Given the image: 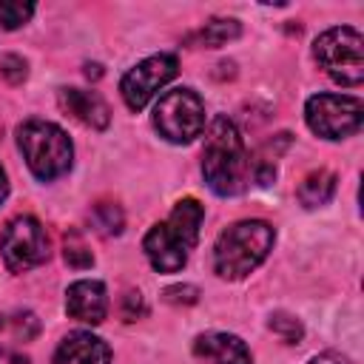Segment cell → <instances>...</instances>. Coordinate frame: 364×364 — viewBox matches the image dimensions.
Instances as JSON below:
<instances>
[{"label": "cell", "mask_w": 364, "mask_h": 364, "mask_svg": "<svg viewBox=\"0 0 364 364\" xmlns=\"http://www.w3.org/2000/svg\"><path fill=\"white\" fill-rule=\"evenodd\" d=\"M202 173L213 193L236 196L250 179V159L236 125L228 117H213L202 148Z\"/></svg>", "instance_id": "obj_1"}, {"label": "cell", "mask_w": 364, "mask_h": 364, "mask_svg": "<svg viewBox=\"0 0 364 364\" xmlns=\"http://www.w3.org/2000/svg\"><path fill=\"white\" fill-rule=\"evenodd\" d=\"M202 219H205V208L196 199H182V202H176V208L171 210V216L165 222L154 225L145 233L142 250H145L148 262L154 264V270L176 273L185 267L188 253L193 250V245L199 239Z\"/></svg>", "instance_id": "obj_2"}, {"label": "cell", "mask_w": 364, "mask_h": 364, "mask_svg": "<svg viewBox=\"0 0 364 364\" xmlns=\"http://www.w3.org/2000/svg\"><path fill=\"white\" fill-rule=\"evenodd\" d=\"M273 239H276L273 228L262 219H245L230 225L228 230L219 233L213 245V270L230 282L245 279L267 259Z\"/></svg>", "instance_id": "obj_3"}, {"label": "cell", "mask_w": 364, "mask_h": 364, "mask_svg": "<svg viewBox=\"0 0 364 364\" xmlns=\"http://www.w3.org/2000/svg\"><path fill=\"white\" fill-rule=\"evenodd\" d=\"M17 145L31 168V173L43 182H51L57 176H63L71 168V139L68 134L46 119H26L17 128Z\"/></svg>", "instance_id": "obj_4"}, {"label": "cell", "mask_w": 364, "mask_h": 364, "mask_svg": "<svg viewBox=\"0 0 364 364\" xmlns=\"http://www.w3.org/2000/svg\"><path fill=\"white\" fill-rule=\"evenodd\" d=\"M313 54L318 65L341 85H358L364 80V37L350 26H333L318 34Z\"/></svg>", "instance_id": "obj_5"}, {"label": "cell", "mask_w": 364, "mask_h": 364, "mask_svg": "<svg viewBox=\"0 0 364 364\" xmlns=\"http://www.w3.org/2000/svg\"><path fill=\"white\" fill-rule=\"evenodd\" d=\"M154 128L159 131V136L176 145L196 139L205 128V105L199 94L191 88L165 91L154 105Z\"/></svg>", "instance_id": "obj_6"}, {"label": "cell", "mask_w": 364, "mask_h": 364, "mask_svg": "<svg viewBox=\"0 0 364 364\" xmlns=\"http://www.w3.org/2000/svg\"><path fill=\"white\" fill-rule=\"evenodd\" d=\"M304 119L313 134L324 139H344L361 128L364 108L361 100L350 94H316L304 105Z\"/></svg>", "instance_id": "obj_7"}, {"label": "cell", "mask_w": 364, "mask_h": 364, "mask_svg": "<svg viewBox=\"0 0 364 364\" xmlns=\"http://www.w3.org/2000/svg\"><path fill=\"white\" fill-rule=\"evenodd\" d=\"M0 253L11 273H26L48 259L46 228L34 216H14L0 233Z\"/></svg>", "instance_id": "obj_8"}, {"label": "cell", "mask_w": 364, "mask_h": 364, "mask_svg": "<svg viewBox=\"0 0 364 364\" xmlns=\"http://www.w3.org/2000/svg\"><path fill=\"white\" fill-rule=\"evenodd\" d=\"M179 60L173 54H154L142 63H136L122 80H119V94L131 111H142L148 100L176 77Z\"/></svg>", "instance_id": "obj_9"}, {"label": "cell", "mask_w": 364, "mask_h": 364, "mask_svg": "<svg viewBox=\"0 0 364 364\" xmlns=\"http://www.w3.org/2000/svg\"><path fill=\"white\" fill-rule=\"evenodd\" d=\"M65 310H68L71 318H77L82 324H102V318L108 313L105 284L94 282V279L74 282L65 293Z\"/></svg>", "instance_id": "obj_10"}, {"label": "cell", "mask_w": 364, "mask_h": 364, "mask_svg": "<svg viewBox=\"0 0 364 364\" xmlns=\"http://www.w3.org/2000/svg\"><path fill=\"white\" fill-rule=\"evenodd\" d=\"M108 361H111L108 344L85 330L68 333L54 353V364H108Z\"/></svg>", "instance_id": "obj_11"}, {"label": "cell", "mask_w": 364, "mask_h": 364, "mask_svg": "<svg viewBox=\"0 0 364 364\" xmlns=\"http://www.w3.org/2000/svg\"><path fill=\"white\" fill-rule=\"evenodd\" d=\"M193 353L213 364H253L245 341L230 333H202L193 341Z\"/></svg>", "instance_id": "obj_12"}, {"label": "cell", "mask_w": 364, "mask_h": 364, "mask_svg": "<svg viewBox=\"0 0 364 364\" xmlns=\"http://www.w3.org/2000/svg\"><path fill=\"white\" fill-rule=\"evenodd\" d=\"M60 105H63L74 119H80V122H85V125H91V128H97V131L108 128V122H111V111H108L105 100H102L100 94H94V91L63 88V91H60Z\"/></svg>", "instance_id": "obj_13"}, {"label": "cell", "mask_w": 364, "mask_h": 364, "mask_svg": "<svg viewBox=\"0 0 364 364\" xmlns=\"http://www.w3.org/2000/svg\"><path fill=\"white\" fill-rule=\"evenodd\" d=\"M333 193H336V173L327 168L310 171L299 185V202L304 208H321L333 199Z\"/></svg>", "instance_id": "obj_14"}, {"label": "cell", "mask_w": 364, "mask_h": 364, "mask_svg": "<svg viewBox=\"0 0 364 364\" xmlns=\"http://www.w3.org/2000/svg\"><path fill=\"white\" fill-rule=\"evenodd\" d=\"M239 23L236 20H225V17H219V20H210V23H205V28L196 34V40H199V46H205V48H219V46H225L228 40H233V37H239Z\"/></svg>", "instance_id": "obj_15"}, {"label": "cell", "mask_w": 364, "mask_h": 364, "mask_svg": "<svg viewBox=\"0 0 364 364\" xmlns=\"http://www.w3.org/2000/svg\"><path fill=\"white\" fill-rule=\"evenodd\" d=\"M91 222L102 230V233H119L122 230V210L114 205V202H100V205H94V210H91Z\"/></svg>", "instance_id": "obj_16"}, {"label": "cell", "mask_w": 364, "mask_h": 364, "mask_svg": "<svg viewBox=\"0 0 364 364\" xmlns=\"http://www.w3.org/2000/svg\"><path fill=\"white\" fill-rule=\"evenodd\" d=\"M65 262L71 264V267H91L94 264V256H91V250H88V245L82 242V236L77 233V230H68L65 233Z\"/></svg>", "instance_id": "obj_17"}, {"label": "cell", "mask_w": 364, "mask_h": 364, "mask_svg": "<svg viewBox=\"0 0 364 364\" xmlns=\"http://www.w3.org/2000/svg\"><path fill=\"white\" fill-rule=\"evenodd\" d=\"M34 14L31 3H14V0H0V28H20L28 23Z\"/></svg>", "instance_id": "obj_18"}, {"label": "cell", "mask_w": 364, "mask_h": 364, "mask_svg": "<svg viewBox=\"0 0 364 364\" xmlns=\"http://www.w3.org/2000/svg\"><path fill=\"white\" fill-rule=\"evenodd\" d=\"M267 327H270L276 336H282V341H287V344H296V341H301V336H304L301 321L293 318V316H287V313H273L270 321H267Z\"/></svg>", "instance_id": "obj_19"}, {"label": "cell", "mask_w": 364, "mask_h": 364, "mask_svg": "<svg viewBox=\"0 0 364 364\" xmlns=\"http://www.w3.org/2000/svg\"><path fill=\"white\" fill-rule=\"evenodd\" d=\"M0 74H3L11 85L23 82V80H26V74H28L26 60H23V57H17V54H0Z\"/></svg>", "instance_id": "obj_20"}, {"label": "cell", "mask_w": 364, "mask_h": 364, "mask_svg": "<svg viewBox=\"0 0 364 364\" xmlns=\"http://www.w3.org/2000/svg\"><path fill=\"white\" fill-rule=\"evenodd\" d=\"M196 299H199V290L191 284H176V287L165 290V301H171V304H193Z\"/></svg>", "instance_id": "obj_21"}, {"label": "cell", "mask_w": 364, "mask_h": 364, "mask_svg": "<svg viewBox=\"0 0 364 364\" xmlns=\"http://www.w3.org/2000/svg\"><path fill=\"white\" fill-rule=\"evenodd\" d=\"M145 313V304H142V296L139 293H128L125 296V307H122V316L128 318V321H134L136 316H142Z\"/></svg>", "instance_id": "obj_22"}, {"label": "cell", "mask_w": 364, "mask_h": 364, "mask_svg": "<svg viewBox=\"0 0 364 364\" xmlns=\"http://www.w3.org/2000/svg\"><path fill=\"white\" fill-rule=\"evenodd\" d=\"M0 364H28V358L17 350H9V347H0Z\"/></svg>", "instance_id": "obj_23"}, {"label": "cell", "mask_w": 364, "mask_h": 364, "mask_svg": "<svg viewBox=\"0 0 364 364\" xmlns=\"http://www.w3.org/2000/svg\"><path fill=\"white\" fill-rule=\"evenodd\" d=\"M310 364H353V361L344 358L341 353H321V355H316Z\"/></svg>", "instance_id": "obj_24"}, {"label": "cell", "mask_w": 364, "mask_h": 364, "mask_svg": "<svg viewBox=\"0 0 364 364\" xmlns=\"http://www.w3.org/2000/svg\"><path fill=\"white\" fill-rule=\"evenodd\" d=\"M6 196H9V179H6V171H3V165H0V205H3Z\"/></svg>", "instance_id": "obj_25"}, {"label": "cell", "mask_w": 364, "mask_h": 364, "mask_svg": "<svg viewBox=\"0 0 364 364\" xmlns=\"http://www.w3.org/2000/svg\"><path fill=\"white\" fill-rule=\"evenodd\" d=\"M85 74L88 77H100V65H85Z\"/></svg>", "instance_id": "obj_26"}]
</instances>
